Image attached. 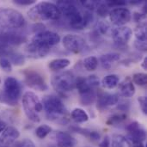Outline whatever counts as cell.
<instances>
[{
  "instance_id": "obj_1",
  "label": "cell",
  "mask_w": 147,
  "mask_h": 147,
  "mask_svg": "<svg viewBox=\"0 0 147 147\" xmlns=\"http://www.w3.org/2000/svg\"><path fill=\"white\" fill-rule=\"evenodd\" d=\"M43 109L49 121L65 125L69 121L68 110L62 100L54 95H48L43 97Z\"/></svg>"
},
{
  "instance_id": "obj_2",
  "label": "cell",
  "mask_w": 147,
  "mask_h": 147,
  "mask_svg": "<svg viewBox=\"0 0 147 147\" xmlns=\"http://www.w3.org/2000/svg\"><path fill=\"white\" fill-rule=\"evenodd\" d=\"M28 16L34 22L56 21L61 16L57 5L50 2H40L35 3L28 11Z\"/></svg>"
},
{
  "instance_id": "obj_3",
  "label": "cell",
  "mask_w": 147,
  "mask_h": 147,
  "mask_svg": "<svg viewBox=\"0 0 147 147\" xmlns=\"http://www.w3.org/2000/svg\"><path fill=\"white\" fill-rule=\"evenodd\" d=\"M60 14L65 16L71 27L78 29L84 28V12H82L72 1H58L56 3Z\"/></svg>"
},
{
  "instance_id": "obj_4",
  "label": "cell",
  "mask_w": 147,
  "mask_h": 147,
  "mask_svg": "<svg viewBox=\"0 0 147 147\" xmlns=\"http://www.w3.org/2000/svg\"><path fill=\"white\" fill-rule=\"evenodd\" d=\"M22 102L27 118L34 123L40 122L39 114L43 110V105L39 96L33 91H27L22 95Z\"/></svg>"
},
{
  "instance_id": "obj_5",
  "label": "cell",
  "mask_w": 147,
  "mask_h": 147,
  "mask_svg": "<svg viewBox=\"0 0 147 147\" xmlns=\"http://www.w3.org/2000/svg\"><path fill=\"white\" fill-rule=\"evenodd\" d=\"M0 24L2 28L17 30L26 24V20L22 14L11 8H0Z\"/></svg>"
},
{
  "instance_id": "obj_6",
  "label": "cell",
  "mask_w": 147,
  "mask_h": 147,
  "mask_svg": "<svg viewBox=\"0 0 147 147\" xmlns=\"http://www.w3.org/2000/svg\"><path fill=\"white\" fill-rule=\"evenodd\" d=\"M51 84L53 88L60 94H65L72 91L76 86V77L70 71H65L54 75L52 78Z\"/></svg>"
},
{
  "instance_id": "obj_7",
  "label": "cell",
  "mask_w": 147,
  "mask_h": 147,
  "mask_svg": "<svg viewBox=\"0 0 147 147\" xmlns=\"http://www.w3.org/2000/svg\"><path fill=\"white\" fill-rule=\"evenodd\" d=\"M4 97L9 105H16L17 100L22 95V84L13 77H8L3 83Z\"/></svg>"
},
{
  "instance_id": "obj_8",
  "label": "cell",
  "mask_w": 147,
  "mask_h": 147,
  "mask_svg": "<svg viewBox=\"0 0 147 147\" xmlns=\"http://www.w3.org/2000/svg\"><path fill=\"white\" fill-rule=\"evenodd\" d=\"M22 73L24 82L29 88L37 91H46L48 90V85L40 72L34 70H25Z\"/></svg>"
},
{
  "instance_id": "obj_9",
  "label": "cell",
  "mask_w": 147,
  "mask_h": 147,
  "mask_svg": "<svg viewBox=\"0 0 147 147\" xmlns=\"http://www.w3.org/2000/svg\"><path fill=\"white\" fill-rule=\"evenodd\" d=\"M30 41L38 46L51 48L52 47L59 43L60 36L55 32L49 30H42L36 33Z\"/></svg>"
},
{
  "instance_id": "obj_10",
  "label": "cell",
  "mask_w": 147,
  "mask_h": 147,
  "mask_svg": "<svg viewBox=\"0 0 147 147\" xmlns=\"http://www.w3.org/2000/svg\"><path fill=\"white\" fill-rule=\"evenodd\" d=\"M63 47L70 53H79L84 50L86 46L85 40L75 34H65L62 39Z\"/></svg>"
},
{
  "instance_id": "obj_11",
  "label": "cell",
  "mask_w": 147,
  "mask_h": 147,
  "mask_svg": "<svg viewBox=\"0 0 147 147\" xmlns=\"http://www.w3.org/2000/svg\"><path fill=\"white\" fill-rule=\"evenodd\" d=\"M109 16L110 22L114 25L117 27H122L126 26V24L131 21L132 13L126 7H116L110 9Z\"/></svg>"
},
{
  "instance_id": "obj_12",
  "label": "cell",
  "mask_w": 147,
  "mask_h": 147,
  "mask_svg": "<svg viewBox=\"0 0 147 147\" xmlns=\"http://www.w3.org/2000/svg\"><path fill=\"white\" fill-rule=\"evenodd\" d=\"M111 35L113 40L118 46H124L129 42L133 35V30L127 26L116 27L112 29Z\"/></svg>"
},
{
  "instance_id": "obj_13",
  "label": "cell",
  "mask_w": 147,
  "mask_h": 147,
  "mask_svg": "<svg viewBox=\"0 0 147 147\" xmlns=\"http://www.w3.org/2000/svg\"><path fill=\"white\" fill-rule=\"evenodd\" d=\"M97 109L100 110L113 107L119 102V96L108 92H100L97 96Z\"/></svg>"
},
{
  "instance_id": "obj_14",
  "label": "cell",
  "mask_w": 147,
  "mask_h": 147,
  "mask_svg": "<svg viewBox=\"0 0 147 147\" xmlns=\"http://www.w3.org/2000/svg\"><path fill=\"white\" fill-rule=\"evenodd\" d=\"M129 134V140L132 141H140L144 142L146 139V130L143 128L140 123L138 121H133L128 124L126 127Z\"/></svg>"
},
{
  "instance_id": "obj_15",
  "label": "cell",
  "mask_w": 147,
  "mask_h": 147,
  "mask_svg": "<svg viewBox=\"0 0 147 147\" xmlns=\"http://www.w3.org/2000/svg\"><path fill=\"white\" fill-rule=\"evenodd\" d=\"M25 50L29 57H31L33 59H41V58L46 57L50 53L51 48L43 47L38 46L36 44H34L33 42L29 41L26 45Z\"/></svg>"
},
{
  "instance_id": "obj_16",
  "label": "cell",
  "mask_w": 147,
  "mask_h": 147,
  "mask_svg": "<svg viewBox=\"0 0 147 147\" xmlns=\"http://www.w3.org/2000/svg\"><path fill=\"white\" fill-rule=\"evenodd\" d=\"M56 141L58 147H74L77 144L76 140L69 133L62 131L56 134Z\"/></svg>"
},
{
  "instance_id": "obj_17",
  "label": "cell",
  "mask_w": 147,
  "mask_h": 147,
  "mask_svg": "<svg viewBox=\"0 0 147 147\" xmlns=\"http://www.w3.org/2000/svg\"><path fill=\"white\" fill-rule=\"evenodd\" d=\"M118 85H119L120 96L126 97V98H130L135 95V92H136L135 86H134L133 81H131V79L129 78L125 79L122 83L119 84Z\"/></svg>"
},
{
  "instance_id": "obj_18",
  "label": "cell",
  "mask_w": 147,
  "mask_h": 147,
  "mask_svg": "<svg viewBox=\"0 0 147 147\" xmlns=\"http://www.w3.org/2000/svg\"><path fill=\"white\" fill-rule=\"evenodd\" d=\"M120 59L121 56L117 53H109L100 57V62L102 66L107 70L111 69Z\"/></svg>"
},
{
  "instance_id": "obj_19",
  "label": "cell",
  "mask_w": 147,
  "mask_h": 147,
  "mask_svg": "<svg viewBox=\"0 0 147 147\" xmlns=\"http://www.w3.org/2000/svg\"><path fill=\"white\" fill-rule=\"evenodd\" d=\"M20 137V132L14 127L7 126L0 135V142L11 143Z\"/></svg>"
},
{
  "instance_id": "obj_20",
  "label": "cell",
  "mask_w": 147,
  "mask_h": 147,
  "mask_svg": "<svg viewBox=\"0 0 147 147\" xmlns=\"http://www.w3.org/2000/svg\"><path fill=\"white\" fill-rule=\"evenodd\" d=\"M71 65V60L66 58L54 59L48 63V68L51 71H57L67 68Z\"/></svg>"
},
{
  "instance_id": "obj_21",
  "label": "cell",
  "mask_w": 147,
  "mask_h": 147,
  "mask_svg": "<svg viewBox=\"0 0 147 147\" xmlns=\"http://www.w3.org/2000/svg\"><path fill=\"white\" fill-rule=\"evenodd\" d=\"M100 84L106 90H113L120 84V78L116 74H109L105 76Z\"/></svg>"
},
{
  "instance_id": "obj_22",
  "label": "cell",
  "mask_w": 147,
  "mask_h": 147,
  "mask_svg": "<svg viewBox=\"0 0 147 147\" xmlns=\"http://www.w3.org/2000/svg\"><path fill=\"white\" fill-rule=\"evenodd\" d=\"M111 147H132V143L127 137L121 134L113 135L110 140Z\"/></svg>"
},
{
  "instance_id": "obj_23",
  "label": "cell",
  "mask_w": 147,
  "mask_h": 147,
  "mask_svg": "<svg viewBox=\"0 0 147 147\" xmlns=\"http://www.w3.org/2000/svg\"><path fill=\"white\" fill-rule=\"evenodd\" d=\"M3 55H7L4 57H6L10 61V63L15 65H22L25 63V57L19 53H15L7 50Z\"/></svg>"
},
{
  "instance_id": "obj_24",
  "label": "cell",
  "mask_w": 147,
  "mask_h": 147,
  "mask_svg": "<svg viewBox=\"0 0 147 147\" xmlns=\"http://www.w3.org/2000/svg\"><path fill=\"white\" fill-rule=\"evenodd\" d=\"M71 118L76 122V123H84L87 122L89 120L88 114L80 108L74 109L71 113Z\"/></svg>"
},
{
  "instance_id": "obj_25",
  "label": "cell",
  "mask_w": 147,
  "mask_h": 147,
  "mask_svg": "<svg viewBox=\"0 0 147 147\" xmlns=\"http://www.w3.org/2000/svg\"><path fill=\"white\" fill-rule=\"evenodd\" d=\"M75 88H77L79 95H82L90 90H94L93 88H91L89 84L87 83V80H86V78H84V77H78V78H76V86Z\"/></svg>"
},
{
  "instance_id": "obj_26",
  "label": "cell",
  "mask_w": 147,
  "mask_h": 147,
  "mask_svg": "<svg viewBox=\"0 0 147 147\" xmlns=\"http://www.w3.org/2000/svg\"><path fill=\"white\" fill-rule=\"evenodd\" d=\"M96 99V93L94 90H90L82 95H80V101L83 105L88 106L92 104Z\"/></svg>"
},
{
  "instance_id": "obj_27",
  "label": "cell",
  "mask_w": 147,
  "mask_h": 147,
  "mask_svg": "<svg viewBox=\"0 0 147 147\" xmlns=\"http://www.w3.org/2000/svg\"><path fill=\"white\" fill-rule=\"evenodd\" d=\"M99 64V60L95 56H90L87 57L84 59L83 61V65L84 67L88 71H95Z\"/></svg>"
},
{
  "instance_id": "obj_28",
  "label": "cell",
  "mask_w": 147,
  "mask_h": 147,
  "mask_svg": "<svg viewBox=\"0 0 147 147\" xmlns=\"http://www.w3.org/2000/svg\"><path fill=\"white\" fill-rule=\"evenodd\" d=\"M134 35L136 37V40L140 41H146V24H138L134 29Z\"/></svg>"
},
{
  "instance_id": "obj_29",
  "label": "cell",
  "mask_w": 147,
  "mask_h": 147,
  "mask_svg": "<svg viewBox=\"0 0 147 147\" xmlns=\"http://www.w3.org/2000/svg\"><path fill=\"white\" fill-rule=\"evenodd\" d=\"M127 119V115L126 114H115L112 116H110L109 118V120L107 121V124L109 126H115V125H118L121 122H123L124 121H126Z\"/></svg>"
},
{
  "instance_id": "obj_30",
  "label": "cell",
  "mask_w": 147,
  "mask_h": 147,
  "mask_svg": "<svg viewBox=\"0 0 147 147\" xmlns=\"http://www.w3.org/2000/svg\"><path fill=\"white\" fill-rule=\"evenodd\" d=\"M52 132V127L47 124H43V125H40L39 126L36 130H35V134L36 136L40 139V140H43L45 139L50 133Z\"/></svg>"
},
{
  "instance_id": "obj_31",
  "label": "cell",
  "mask_w": 147,
  "mask_h": 147,
  "mask_svg": "<svg viewBox=\"0 0 147 147\" xmlns=\"http://www.w3.org/2000/svg\"><path fill=\"white\" fill-rule=\"evenodd\" d=\"M96 13L102 16V17H105L107 16L109 14V11H110V6L108 4L107 1L106 2H99L96 9Z\"/></svg>"
},
{
  "instance_id": "obj_32",
  "label": "cell",
  "mask_w": 147,
  "mask_h": 147,
  "mask_svg": "<svg viewBox=\"0 0 147 147\" xmlns=\"http://www.w3.org/2000/svg\"><path fill=\"white\" fill-rule=\"evenodd\" d=\"M133 82L139 85V86H145L147 84V76L146 73L138 72L134 74L133 76Z\"/></svg>"
},
{
  "instance_id": "obj_33",
  "label": "cell",
  "mask_w": 147,
  "mask_h": 147,
  "mask_svg": "<svg viewBox=\"0 0 147 147\" xmlns=\"http://www.w3.org/2000/svg\"><path fill=\"white\" fill-rule=\"evenodd\" d=\"M112 29H113V28H111L110 25H109L107 22L100 21V22L97 23V30H98V32H99L101 34H103V35L111 34Z\"/></svg>"
},
{
  "instance_id": "obj_34",
  "label": "cell",
  "mask_w": 147,
  "mask_h": 147,
  "mask_svg": "<svg viewBox=\"0 0 147 147\" xmlns=\"http://www.w3.org/2000/svg\"><path fill=\"white\" fill-rule=\"evenodd\" d=\"M0 67L5 72H10L12 71V64L4 56L0 57Z\"/></svg>"
},
{
  "instance_id": "obj_35",
  "label": "cell",
  "mask_w": 147,
  "mask_h": 147,
  "mask_svg": "<svg viewBox=\"0 0 147 147\" xmlns=\"http://www.w3.org/2000/svg\"><path fill=\"white\" fill-rule=\"evenodd\" d=\"M80 3L85 7L87 9H89V11H91V10H96L98 3H99V1H90V0H86V1H81Z\"/></svg>"
},
{
  "instance_id": "obj_36",
  "label": "cell",
  "mask_w": 147,
  "mask_h": 147,
  "mask_svg": "<svg viewBox=\"0 0 147 147\" xmlns=\"http://www.w3.org/2000/svg\"><path fill=\"white\" fill-rule=\"evenodd\" d=\"M86 80H87V83L89 84V85L93 89L96 87H98L100 85V80H99L98 77H96V75L88 76L86 78Z\"/></svg>"
},
{
  "instance_id": "obj_37",
  "label": "cell",
  "mask_w": 147,
  "mask_h": 147,
  "mask_svg": "<svg viewBox=\"0 0 147 147\" xmlns=\"http://www.w3.org/2000/svg\"><path fill=\"white\" fill-rule=\"evenodd\" d=\"M134 20L138 22L139 24L140 23H146V15L145 13H140V12H134L133 15Z\"/></svg>"
},
{
  "instance_id": "obj_38",
  "label": "cell",
  "mask_w": 147,
  "mask_h": 147,
  "mask_svg": "<svg viewBox=\"0 0 147 147\" xmlns=\"http://www.w3.org/2000/svg\"><path fill=\"white\" fill-rule=\"evenodd\" d=\"M138 102H139V104H140V107L143 112L144 115H146L147 114V99L146 96H140L138 98Z\"/></svg>"
},
{
  "instance_id": "obj_39",
  "label": "cell",
  "mask_w": 147,
  "mask_h": 147,
  "mask_svg": "<svg viewBox=\"0 0 147 147\" xmlns=\"http://www.w3.org/2000/svg\"><path fill=\"white\" fill-rule=\"evenodd\" d=\"M134 47L136 49H138L141 52H146L147 48L146 41H140V40H134Z\"/></svg>"
},
{
  "instance_id": "obj_40",
  "label": "cell",
  "mask_w": 147,
  "mask_h": 147,
  "mask_svg": "<svg viewBox=\"0 0 147 147\" xmlns=\"http://www.w3.org/2000/svg\"><path fill=\"white\" fill-rule=\"evenodd\" d=\"M14 3L20 6H30L35 4V0H14Z\"/></svg>"
},
{
  "instance_id": "obj_41",
  "label": "cell",
  "mask_w": 147,
  "mask_h": 147,
  "mask_svg": "<svg viewBox=\"0 0 147 147\" xmlns=\"http://www.w3.org/2000/svg\"><path fill=\"white\" fill-rule=\"evenodd\" d=\"M18 147H36L34 143L29 140V139H25L23 140H22L20 143H19V146Z\"/></svg>"
},
{
  "instance_id": "obj_42",
  "label": "cell",
  "mask_w": 147,
  "mask_h": 147,
  "mask_svg": "<svg viewBox=\"0 0 147 147\" xmlns=\"http://www.w3.org/2000/svg\"><path fill=\"white\" fill-rule=\"evenodd\" d=\"M109 146H110V140L108 136H106L100 143V147H109Z\"/></svg>"
},
{
  "instance_id": "obj_43",
  "label": "cell",
  "mask_w": 147,
  "mask_h": 147,
  "mask_svg": "<svg viewBox=\"0 0 147 147\" xmlns=\"http://www.w3.org/2000/svg\"><path fill=\"white\" fill-rule=\"evenodd\" d=\"M130 141L132 143V147H146L143 142H140V141H132V140H130Z\"/></svg>"
},
{
  "instance_id": "obj_44",
  "label": "cell",
  "mask_w": 147,
  "mask_h": 147,
  "mask_svg": "<svg viewBox=\"0 0 147 147\" xmlns=\"http://www.w3.org/2000/svg\"><path fill=\"white\" fill-rule=\"evenodd\" d=\"M7 127V124L4 121H3L2 119H0V135L4 131V129Z\"/></svg>"
},
{
  "instance_id": "obj_45",
  "label": "cell",
  "mask_w": 147,
  "mask_h": 147,
  "mask_svg": "<svg viewBox=\"0 0 147 147\" xmlns=\"http://www.w3.org/2000/svg\"><path fill=\"white\" fill-rule=\"evenodd\" d=\"M141 65H142V67H143L144 70H147V57H145L143 59V61L141 63Z\"/></svg>"
},
{
  "instance_id": "obj_46",
  "label": "cell",
  "mask_w": 147,
  "mask_h": 147,
  "mask_svg": "<svg viewBox=\"0 0 147 147\" xmlns=\"http://www.w3.org/2000/svg\"><path fill=\"white\" fill-rule=\"evenodd\" d=\"M1 82H2V81H1V78H0V84H1Z\"/></svg>"
}]
</instances>
